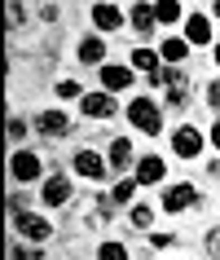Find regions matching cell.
<instances>
[{
    "instance_id": "obj_20",
    "label": "cell",
    "mask_w": 220,
    "mask_h": 260,
    "mask_svg": "<svg viewBox=\"0 0 220 260\" xmlns=\"http://www.w3.org/2000/svg\"><path fill=\"white\" fill-rule=\"evenodd\" d=\"M9 260H44V243H27V238H18L9 247Z\"/></svg>"
},
{
    "instance_id": "obj_21",
    "label": "cell",
    "mask_w": 220,
    "mask_h": 260,
    "mask_svg": "<svg viewBox=\"0 0 220 260\" xmlns=\"http://www.w3.org/2000/svg\"><path fill=\"white\" fill-rule=\"evenodd\" d=\"M137 185H141L137 177H124V181H115V190H110V203H115V207L132 203V194H137Z\"/></svg>"
},
{
    "instance_id": "obj_28",
    "label": "cell",
    "mask_w": 220,
    "mask_h": 260,
    "mask_svg": "<svg viewBox=\"0 0 220 260\" xmlns=\"http://www.w3.org/2000/svg\"><path fill=\"white\" fill-rule=\"evenodd\" d=\"M176 243H180L176 234H163V230H159V234H150V247H159V251H167V247H176Z\"/></svg>"
},
{
    "instance_id": "obj_11",
    "label": "cell",
    "mask_w": 220,
    "mask_h": 260,
    "mask_svg": "<svg viewBox=\"0 0 220 260\" xmlns=\"http://www.w3.org/2000/svg\"><path fill=\"white\" fill-rule=\"evenodd\" d=\"M97 75H101V88H106V93H128L137 71L124 67V62H106V67H97Z\"/></svg>"
},
{
    "instance_id": "obj_35",
    "label": "cell",
    "mask_w": 220,
    "mask_h": 260,
    "mask_svg": "<svg viewBox=\"0 0 220 260\" xmlns=\"http://www.w3.org/2000/svg\"><path fill=\"white\" fill-rule=\"evenodd\" d=\"M180 5H185V0H180Z\"/></svg>"
},
{
    "instance_id": "obj_31",
    "label": "cell",
    "mask_w": 220,
    "mask_h": 260,
    "mask_svg": "<svg viewBox=\"0 0 220 260\" xmlns=\"http://www.w3.org/2000/svg\"><path fill=\"white\" fill-rule=\"evenodd\" d=\"M207 141H211V150L220 154V115H216V123H211V133H207Z\"/></svg>"
},
{
    "instance_id": "obj_19",
    "label": "cell",
    "mask_w": 220,
    "mask_h": 260,
    "mask_svg": "<svg viewBox=\"0 0 220 260\" xmlns=\"http://www.w3.org/2000/svg\"><path fill=\"white\" fill-rule=\"evenodd\" d=\"M154 18H159V27H176L185 9H180V0H154Z\"/></svg>"
},
{
    "instance_id": "obj_33",
    "label": "cell",
    "mask_w": 220,
    "mask_h": 260,
    "mask_svg": "<svg viewBox=\"0 0 220 260\" xmlns=\"http://www.w3.org/2000/svg\"><path fill=\"white\" fill-rule=\"evenodd\" d=\"M211 62H216V67H220V40L211 44Z\"/></svg>"
},
{
    "instance_id": "obj_15",
    "label": "cell",
    "mask_w": 220,
    "mask_h": 260,
    "mask_svg": "<svg viewBox=\"0 0 220 260\" xmlns=\"http://www.w3.org/2000/svg\"><path fill=\"white\" fill-rule=\"evenodd\" d=\"M75 57H80L84 67H106V40L101 36H84L75 44Z\"/></svg>"
},
{
    "instance_id": "obj_2",
    "label": "cell",
    "mask_w": 220,
    "mask_h": 260,
    "mask_svg": "<svg viewBox=\"0 0 220 260\" xmlns=\"http://www.w3.org/2000/svg\"><path fill=\"white\" fill-rule=\"evenodd\" d=\"M163 212H172V216H180V212H194V207L203 203V194H198V185L194 181H176V185H167L163 190Z\"/></svg>"
},
{
    "instance_id": "obj_32",
    "label": "cell",
    "mask_w": 220,
    "mask_h": 260,
    "mask_svg": "<svg viewBox=\"0 0 220 260\" xmlns=\"http://www.w3.org/2000/svg\"><path fill=\"white\" fill-rule=\"evenodd\" d=\"M207 172H211V177L220 181V159H211V168H207Z\"/></svg>"
},
{
    "instance_id": "obj_3",
    "label": "cell",
    "mask_w": 220,
    "mask_h": 260,
    "mask_svg": "<svg viewBox=\"0 0 220 260\" xmlns=\"http://www.w3.org/2000/svg\"><path fill=\"white\" fill-rule=\"evenodd\" d=\"M31 128H35L40 137H49V141H62V137H70V133H75V123H70L66 110H35Z\"/></svg>"
},
{
    "instance_id": "obj_34",
    "label": "cell",
    "mask_w": 220,
    "mask_h": 260,
    "mask_svg": "<svg viewBox=\"0 0 220 260\" xmlns=\"http://www.w3.org/2000/svg\"><path fill=\"white\" fill-rule=\"evenodd\" d=\"M211 18H220V0H216V5H211Z\"/></svg>"
},
{
    "instance_id": "obj_29",
    "label": "cell",
    "mask_w": 220,
    "mask_h": 260,
    "mask_svg": "<svg viewBox=\"0 0 220 260\" xmlns=\"http://www.w3.org/2000/svg\"><path fill=\"white\" fill-rule=\"evenodd\" d=\"M207 106H211V110L220 115V80H211V84H207Z\"/></svg>"
},
{
    "instance_id": "obj_25",
    "label": "cell",
    "mask_w": 220,
    "mask_h": 260,
    "mask_svg": "<svg viewBox=\"0 0 220 260\" xmlns=\"http://www.w3.org/2000/svg\"><path fill=\"white\" fill-rule=\"evenodd\" d=\"M53 93L62 97V102H80V97H84V88H80L75 80H57V84H53Z\"/></svg>"
},
{
    "instance_id": "obj_16",
    "label": "cell",
    "mask_w": 220,
    "mask_h": 260,
    "mask_svg": "<svg viewBox=\"0 0 220 260\" xmlns=\"http://www.w3.org/2000/svg\"><path fill=\"white\" fill-rule=\"evenodd\" d=\"M128 62H132V71H141V75H154V71L163 67V53H159V49H145V44H137V49L128 53Z\"/></svg>"
},
{
    "instance_id": "obj_23",
    "label": "cell",
    "mask_w": 220,
    "mask_h": 260,
    "mask_svg": "<svg viewBox=\"0 0 220 260\" xmlns=\"http://www.w3.org/2000/svg\"><path fill=\"white\" fill-rule=\"evenodd\" d=\"M97 260H128V247L119 238H106V243H97Z\"/></svg>"
},
{
    "instance_id": "obj_13",
    "label": "cell",
    "mask_w": 220,
    "mask_h": 260,
    "mask_svg": "<svg viewBox=\"0 0 220 260\" xmlns=\"http://www.w3.org/2000/svg\"><path fill=\"white\" fill-rule=\"evenodd\" d=\"M128 27L137 31V36H154L159 18H154V5H150V0H137V5L128 9Z\"/></svg>"
},
{
    "instance_id": "obj_1",
    "label": "cell",
    "mask_w": 220,
    "mask_h": 260,
    "mask_svg": "<svg viewBox=\"0 0 220 260\" xmlns=\"http://www.w3.org/2000/svg\"><path fill=\"white\" fill-rule=\"evenodd\" d=\"M128 123L137 128L141 137H159L163 133V110H159L154 97H132L128 102Z\"/></svg>"
},
{
    "instance_id": "obj_22",
    "label": "cell",
    "mask_w": 220,
    "mask_h": 260,
    "mask_svg": "<svg viewBox=\"0 0 220 260\" xmlns=\"http://www.w3.org/2000/svg\"><path fill=\"white\" fill-rule=\"evenodd\" d=\"M128 220H132V230H150V225H154V207L150 203H132Z\"/></svg>"
},
{
    "instance_id": "obj_6",
    "label": "cell",
    "mask_w": 220,
    "mask_h": 260,
    "mask_svg": "<svg viewBox=\"0 0 220 260\" xmlns=\"http://www.w3.org/2000/svg\"><path fill=\"white\" fill-rule=\"evenodd\" d=\"M203 146H207V133L194 128V123H180L176 133H172V154H176V159H198Z\"/></svg>"
},
{
    "instance_id": "obj_9",
    "label": "cell",
    "mask_w": 220,
    "mask_h": 260,
    "mask_svg": "<svg viewBox=\"0 0 220 260\" xmlns=\"http://www.w3.org/2000/svg\"><path fill=\"white\" fill-rule=\"evenodd\" d=\"M88 18H93V27L101 31V36H110V31H119V27H128V14L115 5V0H97Z\"/></svg>"
},
{
    "instance_id": "obj_12",
    "label": "cell",
    "mask_w": 220,
    "mask_h": 260,
    "mask_svg": "<svg viewBox=\"0 0 220 260\" xmlns=\"http://www.w3.org/2000/svg\"><path fill=\"white\" fill-rule=\"evenodd\" d=\"M106 164H110V172H128V168H137L132 141H128V137H115V141L106 146Z\"/></svg>"
},
{
    "instance_id": "obj_17",
    "label": "cell",
    "mask_w": 220,
    "mask_h": 260,
    "mask_svg": "<svg viewBox=\"0 0 220 260\" xmlns=\"http://www.w3.org/2000/svg\"><path fill=\"white\" fill-rule=\"evenodd\" d=\"M185 40L190 44H216L211 40V18L207 14H190L185 18Z\"/></svg>"
},
{
    "instance_id": "obj_14",
    "label": "cell",
    "mask_w": 220,
    "mask_h": 260,
    "mask_svg": "<svg viewBox=\"0 0 220 260\" xmlns=\"http://www.w3.org/2000/svg\"><path fill=\"white\" fill-rule=\"evenodd\" d=\"M132 177H137L141 185H159V181L167 177V164L159 159V154H141L137 168H132Z\"/></svg>"
},
{
    "instance_id": "obj_7",
    "label": "cell",
    "mask_w": 220,
    "mask_h": 260,
    "mask_svg": "<svg viewBox=\"0 0 220 260\" xmlns=\"http://www.w3.org/2000/svg\"><path fill=\"white\" fill-rule=\"evenodd\" d=\"M14 234L27 238V243H49L53 238V220L35 216V212H22V216H14Z\"/></svg>"
},
{
    "instance_id": "obj_30",
    "label": "cell",
    "mask_w": 220,
    "mask_h": 260,
    "mask_svg": "<svg viewBox=\"0 0 220 260\" xmlns=\"http://www.w3.org/2000/svg\"><path fill=\"white\" fill-rule=\"evenodd\" d=\"M27 212V199L22 194H9V216H22Z\"/></svg>"
},
{
    "instance_id": "obj_5",
    "label": "cell",
    "mask_w": 220,
    "mask_h": 260,
    "mask_svg": "<svg viewBox=\"0 0 220 260\" xmlns=\"http://www.w3.org/2000/svg\"><path fill=\"white\" fill-rule=\"evenodd\" d=\"M9 177L18 181V185H31V181L44 177V159L35 150H14L9 154Z\"/></svg>"
},
{
    "instance_id": "obj_24",
    "label": "cell",
    "mask_w": 220,
    "mask_h": 260,
    "mask_svg": "<svg viewBox=\"0 0 220 260\" xmlns=\"http://www.w3.org/2000/svg\"><path fill=\"white\" fill-rule=\"evenodd\" d=\"M5 18H9V31H22V27H27V9H22V0H5Z\"/></svg>"
},
{
    "instance_id": "obj_26",
    "label": "cell",
    "mask_w": 220,
    "mask_h": 260,
    "mask_svg": "<svg viewBox=\"0 0 220 260\" xmlns=\"http://www.w3.org/2000/svg\"><path fill=\"white\" fill-rule=\"evenodd\" d=\"M203 247H207V256L220 260V225H211V230L203 234Z\"/></svg>"
},
{
    "instance_id": "obj_8",
    "label": "cell",
    "mask_w": 220,
    "mask_h": 260,
    "mask_svg": "<svg viewBox=\"0 0 220 260\" xmlns=\"http://www.w3.org/2000/svg\"><path fill=\"white\" fill-rule=\"evenodd\" d=\"M70 194H75L70 177H66V172H53V177H44V185H40V203L44 207H66Z\"/></svg>"
},
{
    "instance_id": "obj_10",
    "label": "cell",
    "mask_w": 220,
    "mask_h": 260,
    "mask_svg": "<svg viewBox=\"0 0 220 260\" xmlns=\"http://www.w3.org/2000/svg\"><path fill=\"white\" fill-rule=\"evenodd\" d=\"M80 115H88V119H115V115H119V102H115L106 88H97V93L80 97Z\"/></svg>"
},
{
    "instance_id": "obj_27",
    "label": "cell",
    "mask_w": 220,
    "mask_h": 260,
    "mask_svg": "<svg viewBox=\"0 0 220 260\" xmlns=\"http://www.w3.org/2000/svg\"><path fill=\"white\" fill-rule=\"evenodd\" d=\"M27 137V119L22 115H9V141H22Z\"/></svg>"
},
{
    "instance_id": "obj_18",
    "label": "cell",
    "mask_w": 220,
    "mask_h": 260,
    "mask_svg": "<svg viewBox=\"0 0 220 260\" xmlns=\"http://www.w3.org/2000/svg\"><path fill=\"white\" fill-rule=\"evenodd\" d=\"M159 53H163L167 67H180V62H190V40H185V36H167V40L159 44Z\"/></svg>"
},
{
    "instance_id": "obj_4",
    "label": "cell",
    "mask_w": 220,
    "mask_h": 260,
    "mask_svg": "<svg viewBox=\"0 0 220 260\" xmlns=\"http://www.w3.org/2000/svg\"><path fill=\"white\" fill-rule=\"evenodd\" d=\"M70 168H75V177H84V181H106V177H110L106 154H97L93 146H84V150L70 154Z\"/></svg>"
}]
</instances>
